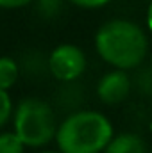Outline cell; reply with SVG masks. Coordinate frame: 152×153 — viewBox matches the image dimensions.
Listing matches in <instances>:
<instances>
[{
	"mask_svg": "<svg viewBox=\"0 0 152 153\" xmlns=\"http://www.w3.org/2000/svg\"><path fill=\"white\" fill-rule=\"evenodd\" d=\"M32 0H0V9H20L29 5Z\"/></svg>",
	"mask_w": 152,
	"mask_h": 153,
	"instance_id": "12",
	"label": "cell"
},
{
	"mask_svg": "<svg viewBox=\"0 0 152 153\" xmlns=\"http://www.w3.org/2000/svg\"><path fill=\"white\" fill-rule=\"evenodd\" d=\"M131 78L125 70H111L97 84V96L106 105H116L129 98L131 94Z\"/></svg>",
	"mask_w": 152,
	"mask_h": 153,
	"instance_id": "5",
	"label": "cell"
},
{
	"mask_svg": "<svg viewBox=\"0 0 152 153\" xmlns=\"http://www.w3.org/2000/svg\"><path fill=\"white\" fill-rule=\"evenodd\" d=\"M150 66H152V53H150Z\"/></svg>",
	"mask_w": 152,
	"mask_h": 153,
	"instance_id": "15",
	"label": "cell"
},
{
	"mask_svg": "<svg viewBox=\"0 0 152 153\" xmlns=\"http://www.w3.org/2000/svg\"><path fill=\"white\" fill-rule=\"evenodd\" d=\"M102 153H147V144L138 134H118Z\"/></svg>",
	"mask_w": 152,
	"mask_h": 153,
	"instance_id": "6",
	"label": "cell"
},
{
	"mask_svg": "<svg viewBox=\"0 0 152 153\" xmlns=\"http://www.w3.org/2000/svg\"><path fill=\"white\" fill-rule=\"evenodd\" d=\"M145 23H147V29L152 32V0L149 2V7H147V14H145Z\"/></svg>",
	"mask_w": 152,
	"mask_h": 153,
	"instance_id": "13",
	"label": "cell"
},
{
	"mask_svg": "<svg viewBox=\"0 0 152 153\" xmlns=\"http://www.w3.org/2000/svg\"><path fill=\"white\" fill-rule=\"evenodd\" d=\"M20 78V66L18 62L9 57V55H2L0 57V89L9 91Z\"/></svg>",
	"mask_w": 152,
	"mask_h": 153,
	"instance_id": "7",
	"label": "cell"
},
{
	"mask_svg": "<svg viewBox=\"0 0 152 153\" xmlns=\"http://www.w3.org/2000/svg\"><path fill=\"white\" fill-rule=\"evenodd\" d=\"M113 137V123L108 116L77 111L57 126L56 143L61 153H102Z\"/></svg>",
	"mask_w": 152,
	"mask_h": 153,
	"instance_id": "2",
	"label": "cell"
},
{
	"mask_svg": "<svg viewBox=\"0 0 152 153\" xmlns=\"http://www.w3.org/2000/svg\"><path fill=\"white\" fill-rule=\"evenodd\" d=\"M13 114H14V109H13V102H11L9 91L0 89V130L9 123Z\"/></svg>",
	"mask_w": 152,
	"mask_h": 153,
	"instance_id": "9",
	"label": "cell"
},
{
	"mask_svg": "<svg viewBox=\"0 0 152 153\" xmlns=\"http://www.w3.org/2000/svg\"><path fill=\"white\" fill-rule=\"evenodd\" d=\"M95 50L104 62L114 70L138 68L149 52V39L145 30L123 18H114L100 25L95 34Z\"/></svg>",
	"mask_w": 152,
	"mask_h": 153,
	"instance_id": "1",
	"label": "cell"
},
{
	"mask_svg": "<svg viewBox=\"0 0 152 153\" xmlns=\"http://www.w3.org/2000/svg\"><path fill=\"white\" fill-rule=\"evenodd\" d=\"M38 153H61V152H52V150H45V152H38Z\"/></svg>",
	"mask_w": 152,
	"mask_h": 153,
	"instance_id": "14",
	"label": "cell"
},
{
	"mask_svg": "<svg viewBox=\"0 0 152 153\" xmlns=\"http://www.w3.org/2000/svg\"><path fill=\"white\" fill-rule=\"evenodd\" d=\"M61 5V0H39V9L48 13V14H54Z\"/></svg>",
	"mask_w": 152,
	"mask_h": 153,
	"instance_id": "11",
	"label": "cell"
},
{
	"mask_svg": "<svg viewBox=\"0 0 152 153\" xmlns=\"http://www.w3.org/2000/svg\"><path fill=\"white\" fill-rule=\"evenodd\" d=\"M86 53L72 43L56 46L48 55V70L59 82H74L86 71Z\"/></svg>",
	"mask_w": 152,
	"mask_h": 153,
	"instance_id": "4",
	"label": "cell"
},
{
	"mask_svg": "<svg viewBox=\"0 0 152 153\" xmlns=\"http://www.w3.org/2000/svg\"><path fill=\"white\" fill-rule=\"evenodd\" d=\"M25 144L20 139V135L13 132H0V153H23Z\"/></svg>",
	"mask_w": 152,
	"mask_h": 153,
	"instance_id": "8",
	"label": "cell"
},
{
	"mask_svg": "<svg viewBox=\"0 0 152 153\" xmlns=\"http://www.w3.org/2000/svg\"><path fill=\"white\" fill-rule=\"evenodd\" d=\"M14 132L20 135L25 146L43 148L57 134V121L52 107L39 98L22 100L13 114Z\"/></svg>",
	"mask_w": 152,
	"mask_h": 153,
	"instance_id": "3",
	"label": "cell"
},
{
	"mask_svg": "<svg viewBox=\"0 0 152 153\" xmlns=\"http://www.w3.org/2000/svg\"><path fill=\"white\" fill-rule=\"evenodd\" d=\"M70 2L81 9H100V7L108 5L111 0H70Z\"/></svg>",
	"mask_w": 152,
	"mask_h": 153,
	"instance_id": "10",
	"label": "cell"
}]
</instances>
